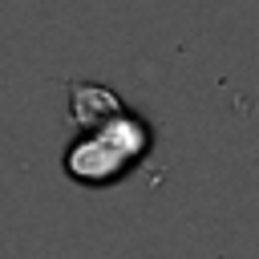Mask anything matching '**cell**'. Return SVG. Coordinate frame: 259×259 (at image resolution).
<instances>
[{"instance_id":"1","label":"cell","mask_w":259,"mask_h":259,"mask_svg":"<svg viewBox=\"0 0 259 259\" xmlns=\"http://www.w3.org/2000/svg\"><path fill=\"white\" fill-rule=\"evenodd\" d=\"M150 146H154L150 121L134 109H121L117 117L93 130H77V138L65 146L61 166L81 186H109V182H121L130 170H138Z\"/></svg>"},{"instance_id":"2","label":"cell","mask_w":259,"mask_h":259,"mask_svg":"<svg viewBox=\"0 0 259 259\" xmlns=\"http://www.w3.org/2000/svg\"><path fill=\"white\" fill-rule=\"evenodd\" d=\"M125 105L117 97V89L97 85V81H69V121L73 130H93L109 117H117Z\"/></svg>"}]
</instances>
